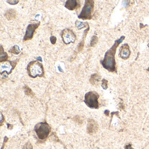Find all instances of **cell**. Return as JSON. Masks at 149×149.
<instances>
[{
    "label": "cell",
    "instance_id": "obj_1",
    "mask_svg": "<svg viewBox=\"0 0 149 149\" xmlns=\"http://www.w3.org/2000/svg\"><path fill=\"white\" fill-rule=\"evenodd\" d=\"M125 39V36H122L119 39H116L113 45L105 53L104 59L100 61V64H102L103 68L107 70L108 71L115 72V73L117 72V67H116V62L115 59L116 50H117L118 47L119 46V45L123 41V40Z\"/></svg>",
    "mask_w": 149,
    "mask_h": 149
},
{
    "label": "cell",
    "instance_id": "obj_2",
    "mask_svg": "<svg viewBox=\"0 0 149 149\" xmlns=\"http://www.w3.org/2000/svg\"><path fill=\"white\" fill-rule=\"evenodd\" d=\"M28 75L32 78L43 77L44 76V69L41 63L38 61L30 62L27 66Z\"/></svg>",
    "mask_w": 149,
    "mask_h": 149
},
{
    "label": "cell",
    "instance_id": "obj_3",
    "mask_svg": "<svg viewBox=\"0 0 149 149\" xmlns=\"http://www.w3.org/2000/svg\"><path fill=\"white\" fill-rule=\"evenodd\" d=\"M52 131L51 127L45 121L39 122L34 127V131L40 141H45Z\"/></svg>",
    "mask_w": 149,
    "mask_h": 149
},
{
    "label": "cell",
    "instance_id": "obj_4",
    "mask_svg": "<svg viewBox=\"0 0 149 149\" xmlns=\"http://www.w3.org/2000/svg\"><path fill=\"white\" fill-rule=\"evenodd\" d=\"M93 8H94V1L92 0L86 1L81 14L78 15V18L82 20H91L93 16Z\"/></svg>",
    "mask_w": 149,
    "mask_h": 149
},
{
    "label": "cell",
    "instance_id": "obj_5",
    "mask_svg": "<svg viewBox=\"0 0 149 149\" xmlns=\"http://www.w3.org/2000/svg\"><path fill=\"white\" fill-rule=\"evenodd\" d=\"M99 95L95 91H89L85 95V103L89 108L97 109L99 108Z\"/></svg>",
    "mask_w": 149,
    "mask_h": 149
},
{
    "label": "cell",
    "instance_id": "obj_6",
    "mask_svg": "<svg viewBox=\"0 0 149 149\" xmlns=\"http://www.w3.org/2000/svg\"><path fill=\"white\" fill-rule=\"evenodd\" d=\"M61 37L63 39V41L66 45L74 43L76 39L74 32L70 28H66L61 32Z\"/></svg>",
    "mask_w": 149,
    "mask_h": 149
},
{
    "label": "cell",
    "instance_id": "obj_7",
    "mask_svg": "<svg viewBox=\"0 0 149 149\" xmlns=\"http://www.w3.org/2000/svg\"><path fill=\"white\" fill-rule=\"evenodd\" d=\"M40 25V22L38 21H32V22H30L26 28V33L24 37V41H28V40L32 39L33 37L34 32L37 28L39 27Z\"/></svg>",
    "mask_w": 149,
    "mask_h": 149
},
{
    "label": "cell",
    "instance_id": "obj_8",
    "mask_svg": "<svg viewBox=\"0 0 149 149\" xmlns=\"http://www.w3.org/2000/svg\"><path fill=\"white\" fill-rule=\"evenodd\" d=\"M19 60V59H17L15 61H7V62H5L1 63V75H4L5 73L6 74H10L11 72L13 71V70L14 69L16 66V65L18 62V61Z\"/></svg>",
    "mask_w": 149,
    "mask_h": 149
},
{
    "label": "cell",
    "instance_id": "obj_9",
    "mask_svg": "<svg viewBox=\"0 0 149 149\" xmlns=\"http://www.w3.org/2000/svg\"><path fill=\"white\" fill-rule=\"evenodd\" d=\"M119 55L123 60H127L129 58L131 55V51H130L129 46L128 44H125L120 47Z\"/></svg>",
    "mask_w": 149,
    "mask_h": 149
},
{
    "label": "cell",
    "instance_id": "obj_10",
    "mask_svg": "<svg viewBox=\"0 0 149 149\" xmlns=\"http://www.w3.org/2000/svg\"><path fill=\"white\" fill-rule=\"evenodd\" d=\"M98 129V125L97 122L92 119H88V124H87V133L89 134H93L96 133Z\"/></svg>",
    "mask_w": 149,
    "mask_h": 149
},
{
    "label": "cell",
    "instance_id": "obj_11",
    "mask_svg": "<svg viewBox=\"0 0 149 149\" xmlns=\"http://www.w3.org/2000/svg\"><path fill=\"white\" fill-rule=\"evenodd\" d=\"M65 6L69 10L74 11L80 7V3L76 0H68L65 4Z\"/></svg>",
    "mask_w": 149,
    "mask_h": 149
},
{
    "label": "cell",
    "instance_id": "obj_12",
    "mask_svg": "<svg viewBox=\"0 0 149 149\" xmlns=\"http://www.w3.org/2000/svg\"><path fill=\"white\" fill-rule=\"evenodd\" d=\"M101 80V76L98 73H94L91 76L89 82L93 86H96L98 84V83Z\"/></svg>",
    "mask_w": 149,
    "mask_h": 149
},
{
    "label": "cell",
    "instance_id": "obj_13",
    "mask_svg": "<svg viewBox=\"0 0 149 149\" xmlns=\"http://www.w3.org/2000/svg\"><path fill=\"white\" fill-rule=\"evenodd\" d=\"M16 11L14 10V9H9V10H8L4 14V16L6 18V19L10 20L16 18Z\"/></svg>",
    "mask_w": 149,
    "mask_h": 149
},
{
    "label": "cell",
    "instance_id": "obj_14",
    "mask_svg": "<svg viewBox=\"0 0 149 149\" xmlns=\"http://www.w3.org/2000/svg\"><path fill=\"white\" fill-rule=\"evenodd\" d=\"M8 58V54L6 53L3 51L2 45H1V54H0V61H1V63L7 62Z\"/></svg>",
    "mask_w": 149,
    "mask_h": 149
},
{
    "label": "cell",
    "instance_id": "obj_15",
    "mask_svg": "<svg viewBox=\"0 0 149 149\" xmlns=\"http://www.w3.org/2000/svg\"><path fill=\"white\" fill-rule=\"evenodd\" d=\"M76 27L78 28V30L82 29L84 28H89V24L87 22H79V21H76Z\"/></svg>",
    "mask_w": 149,
    "mask_h": 149
},
{
    "label": "cell",
    "instance_id": "obj_16",
    "mask_svg": "<svg viewBox=\"0 0 149 149\" xmlns=\"http://www.w3.org/2000/svg\"><path fill=\"white\" fill-rule=\"evenodd\" d=\"M9 52L12 53V54L18 55V54H19V53H20L21 51H20L19 47L18 46H17V45H15V46H13L10 49V51H9Z\"/></svg>",
    "mask_w": 149,
    "mask_h": 149
},
{
    "label": "cell",
    "instance_id": "obj_17",
    "mask_svg": "<svg viewBox=\"0 0 149 149\" xmlns=\"http://www.w3.org/2000/svg\"><path fill=\"white\" fill-rule=\"evenodd\" d=\"M97 42H98V37L97 36L93 35L92 37H91V41H90V46H94L96 44Z\"/></svg>",
    "mask_w": 149,
    "mask_h": 149
},
{
    "label": "cell",
    "instance_id": "obj_18",
    "mask_svg": "<svg viewBox=\"0 0 149 149\" xmlns=\"http://www.w3.org/2000/svg\"><path fill=\"white\" fill-rule=\"evenodd\" d=\"M102 87L103 89L106 90L108 88V81L107 79H103L102 81Z\"/></svg>",
    "mask_w": 149,
    "mask_h": 149
},
{
    "label": "cell",
    "instance_id": "obj_19",
    "mask_svg": "<svg viewBox=\"0 0 149 149\" xmlns=\"http://www.w3.org/2000/svg\"><path fill=\"white\" fill-rule=\"evenodd\" d=\"M22 149H33V146H32L31 143L30 142H28L27 143H26V144L24 145Z\"/></svg>",
    "mask_w": 149,
    "mask_h": 149
},
{
    "label": "cell",
    "instance_id": "obj_20",
    "mask_svg": "<svg viewBox=\"0 0 149 149\" xmlns=\"http://www.w3.org/2000/svg\"><path fill=\"white\" fill-rule=\"evenodd\" d=\"M25 93H26V95H29V96H31V95H34L33 93H32V92L31 90H30V89H29V88H28V86H26V87H25Z\"/></svg>",
    "mask_w": 149,
    "mask_h": 149
},
{
    "label": "cell",
    "instance_id": "obj_21",
    "mask_svg": "<svg viewBox=\"0 0 149 149\" xmlns=\"http://www.w3.org/2000/svg\"><path fill=\"white\" fill-rule=\"evenodd\" d=\"M50 41L52 44H55L56 42V37H54V36H52L50 37Z\"/></svg>",
    "mask_w": 149,
    "mask_h": 149
},
{
    "label": "cell",
    "instance_id": "obj_22",
    "mask_svg": "<svg viewBox=\"0 0 149 149\" xmlns=\"http://www.w3.org/2000/svg\"><path fill=\"white\" fill-rule=\"evenodd\" d=\"M125 149H133V147H132V144H126L125 146Z\"/></svg>",
    "mask_w": 149,
    "mask_h": 149
},
{
    "label": "cell",
    "instance_id": "obj_23",
    "mask_svg": "<svg viewBox=\"0 0 149 149\" xmlns=\"http://www.w3.org/2000/svg\"><path fill=\"white\" fill-rule=\"evenodd\" d=\"M7 2L8 4H12V5H15V4H17V3L19 2V1H7Z\"/></svg>",
    "mask_w": 149,
    "mask_h": 149
},
{
    "label": "cell",
    "instance_id": "obj_24",
    "mask_svg": "<svg viewBox=\"0 0 149 149\" xmlns=\"http://www.w3.org/2000/svg\"><path fill=\"white\" fill-rule=\"evenodd\" d=\"M7 141H8V137H4V142H3V146H2V147H1V149H3V147L4 146L6 142Z\"/></svg>",
    "mask_w": 149,
    "mask_h": 149
},
{
    "label": "cell",
    "instance_id": "obj_25",
    "mask_svg": "<svg viewBox=\"0 0 149 149\" xmlns=\"http://www.w3.org/2000/svg\"><path fill=\"white\" fill-rule=\"evenodd\" d=\"M3 119L4 120V118H3V116L2 113L1 112V126H2V124H3Z\"/></svg>",
    "mask_w": 149,
    "mask_h": 149
},
{
    "label": "cell",
    "instance_id": "obj_26",
    "mask_svg": "<svg viewBox=\"0 0 149 149\" xmlns=\"http://www.w3.org/2000/svg\"><path fill=\"white\" fill-rule=\"evenodd\" d=\"M37 60H40V61H41V62H42V59L41 58V57H38V58H37Z\"/></svg>",
    "mask_w": 149,
    "mask_h": 149
},
{
    "label": "cell",
    "instance_id": "obj_27",
    "mask_svg": "<svg viewBox=\"0 0 149 149\" xmlns=\"http://www.w3.org/2000/svg\"><path fill=\"white\" fill-rule=\"evenodd\" d=\"M147 71H148V72H149V68H148V69H147Z\"/></svg>",
    "mask_w": 149,
    "mask_h": 149
},
{
    "label": "cell",
    "instance_id": "obj_28",
    "mask_svg": "<svg viewBox=\"0 0 149 149\" xmlns=\"http://www.w3.org/2000/svg\"><path fill=\"white\" fill-rule=\"evenodd\" d=\"M148 48H149V43H148Z\"/></svg>",
    "mask_w": 149,
    "mask_h": 149
}]
</instances>
